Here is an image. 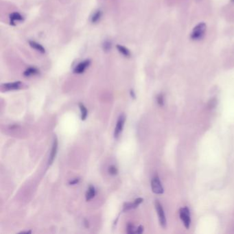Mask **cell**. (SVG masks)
Listing matches in <instances>:
<instances>
[{
	"label": "cell",
	"instance_id": "cell-1",
	"mask_svg": "<svg viewBox=\"0 0 234 234\" xmlns=\"http://www.w3.org/2000/svg\"><path fill=\"white\" fill-rule=\"evenodd\" d=\"M206 28L207 26L205 23H199V24L194 28L192 34H191V39L195 41L201 39L205 35Z\"/></svg>",
	"mask_w": 234,
	"mask_h": 234
},
{
	"label": "cell",
	"instance_id": "cell-2",
	"mask_svg": "<svg viewBox=\"0 0 234 234\" xmlns=\"http://www.w3.org/2000/svg\"><path fill=\"white\" fill-rule=\"evenodd\" d=\"M180 218L183 223V225H185L187 229H188L190 225L191 219L190 215V211L187 207H183L180 209L179 212Z\"/></svg>",
	"mask_w": 234,
	"mask_h": 234
},
{
	"label": "cell",
	"instance_id": "cell-3",
	"mask_svg": "<svg viewBox=\"0 0 234 234\" xmlns=\"http://www.w3.org/2000/svg\"><path fill=\"white\" fill-rule=\"evenodd\" d=\"M155 208L157 210L158 216H159V223L161 224V225L163 227H166V216H165V213H164L162 205H161V203L158 201V200H156V202H155Z\"/></svg>",
	"mask_w": 234,
	"mask_h": 234
},
{
	"label": "cell",
	"instance_id": "cell-4",
	"mask_svg": "<svg viewBox=\"0 0 234 234\" xmlns=\"http://www.w3.org/2000/svg\"><path fill=\"white\" fill-rule=\"evenodd\" d=\"M151 187L152 190L154 194H161L163 193V188L161 185V181L157 176L154 177L151 181Z\"/></svg>",
	"mask_w": 234,
	"mask_h": 234
},
{
	"label": "cell",
	"instance_id": "cell-5",
	"mask_svg": "<svg viewBox=\"0 0 234 234\" xmlns=\"http://www.w3.org/2000/svg\"><path fill=\"white\" fill-rule=\"evenodd\" d=\"M125 120H126V117H125V115L123 114L121 115L119 117V118H118L116 126H115V132H114L115 138H117L120 136V135L122 133V129L124 128Z\"/></svg>",
	"mask_w": 234,
	"mask_h": 234
},
{
	"label": "cell",
	"instance_id": "cell-6",
	"mask_svg": "<svg viewBox=\"0 0 234 234\" xmlns=\"http://www.w3.org/2000/svg\"><path fill=\"white\" fill-rule=\"evenodd\" d=\"M90 60H85L80 62V63H78L76 66L74 70V72L75 74H82L87 70V68H88L89 66L90 65Z\"/></svg>",
	"mask_w": 234,
	"mask_h": 234
},
{
	"label": "cell",
	"instance_id": "cell-7",
	"mask_svg": "<svg viewBox=\"0 0 234 234\" xmlns=\"http://www.w3.org/2000/svg\"><path fill=\"white\" fill-rule=\"evenodd\" d=\"M21 82L16 81L12 82H8V83H4L2 85V87L5 91H12L17 90L21 87Z\"/></svg>",
	"mask_w": 234,
	"mask_h": 234
},
{
	"label": "cell",
	"instance_id": "cell-8",
	"mask_svg": "<svg viewBox=\"0 0 234 234\" xmlns=\"http://www.w3.org/2000/svg\"><path fill=\"white\" fill-rule=\"evenodd\" d=\"M57 150H58V140L57 138H55V140L54 141L53 145H52V150L50 153V155H49V165H51L55 159L56 156H57Z\"/></svg>",
	"mask_w": 234,
	"mask_h": 234
},
{
	"label": "cell",
	"instance_id": "cell-9",
	"mask_svg": "<svg viewBox=\"0 0 234 234\" xmlns=\"http://www.w3.org/2000/svg\"><path fill=\"white\" fill-rule=\"evenodd\" d=\"M143 199L141 198H138L133 203H128L125 204V205L124 206V211H127L129 209H135L137 207L139 206L140 204L143 202Z\"/></svg>",
	"mask_w": 234,
	"mask_h": 234
},
{
	"label": "cell",
	"instance_id": "cell-10",
	"mask_svg": "<svg viewBox=\"0 0 234 234\" xmlns=\"http://www.w3.org/2000/svg\"><path fill=\"white\" fill-rule=\"evenodd\" d=\"M9 18H10V23H11V24L12 25H15L16 21H21L24 20V17H23V16L20 14V13L16 12L11 13V14L10 15Z\"/></svg>",
	"mask_w": 234,
	"mask_h": 234
},
{
	"label": "cell",
	"instance_id": "cell-11",
	"mask_svg": "<svg viewBox=\"0 0 234 234\" xmlns=\"http://www.w3.org/2000/svg\"><path fill=\"white\" fill-rule=\"evenodd\" d=\"M29 45H30V47H32L33 49H36V50H37L38 52H41V53L44 54L45 52V49L43 47V46L40 44H38V43L35 42V41H29Z\"/></svg>",
	"mask_w": 234,
	"mask_h": 234
},
{
	"label": "cell",
	"instance_id": "cell-12",
	"mask_svg": "<svg viewBox=\"0 0 234 234\" xmlns=\"http://www.w3.org/2000/svg\"><path fill=\"white\" fill-rule=\"evenodd\" d=\"M116 47H117V50L119 51L120 53H121L124 56V57H130L131 52H130L129 50H128V48H126V47H124V46L121 45H117L116 46Z\"/></svg>",
	"mask_w": 234,
	"mask_h": 234
},
{
	"label": "cell",
	"instance_id": "cell-13",
	"mask_svg": "<svg viewBox=\"0 0 234 234\" xmlns=\"http://www.w3.org/2000/svg\"><path fill=\"white\" fill-rule=\"evenodd\" d=\"M39 73V70H37L36 67H31L28 68L24 72V76L25 77H30L32 76H34L36 74H37Z\"/></svg>",
	"mask_w": 234,
	"mask_h": 234
},
{
	"label": "cell",
	"instance_id": "cell-14",
	"mask_svg": "<svg viewBox=\"0 0 234 234\" xmlns=\"http://www.w3.org/2000/svg\"><path fill=\"white\" fill-rule=\"evenodd\" d=\"M95 189L94 186H90L89 187V189L86 193V200L87 201L91 200L95 195Z\"/></svg>",
	"mask_w": 234,
	"mask_h": 234
},
{
	"label": "cell",
	"instance_id": "cell-15",
	"mask_svg": "<svg viewBox=\"0 0 234 234\" xmlns=\"http://www.w3.org/2000/svg\"><path fill=\"white\" fill-rule=\"evenodd\" d=\"M79 108H80V111H81V120H85L87 118V114H88L87 108L85 107V105L82 104V103L79 104Z\"/></svg>",
	"mask_w": 234,
	"mask_h": 234
},
{
	"label": "cell",
	"instance_id": "cell-16",
	"mask_svg": "<svg viewBox=\"0 0 234 234\" xmlns=\"http://www.w3.org/2000/svg\"><path fill=\"white\" fill-rule=\"evenodd\" d=\"M101 16H102V12L100 11H97L93 15H92L91 21L92 23L98 22L99 20H100Z\"/></svg>",
	"mask_w": 234,
	"mask_h": 234
},
{
	"label": "cell",
	"instance_id": "cell-17",
	"mask_svg": "<svg viewBox=\"0 0 234 234\" xmlns=\"http://www.w3.org/2000/svg\"><path fill=\"white\" fill-rule=\"evenodd\" d=\"M127 233L129 234L133 233H137V228H136L133 225L129 223L127 225Z\"/></svg>",
	"mask_w": 234,
	"mask_h": 234
},
{
	"label": "cell",
	"instance_id": "cell-18",
	"mask_svg": "<svg viewBox=\"0 0 234 234\" xmlns=\"http://www.w3.org/2000/svg\"><path fill=\"white\" fill-rule=\"evenodd\" d=\"M111 43L108 41H105L103 44V49L105 52H109L111 49Z\"/></svg>",
	"mask_w": 234,
	"mask_h": 234
},
{
	"label": "cell",
	"instance_id": "cell-19",
	"mask_svg": "<svg viewBox=\"0 0 234 234\" xmlns=\"http://www.w3.org/2000/svg\"><path fill=\"white\" fill-rule=\"evenodd\" d=\"M117 172V168L115 166H111L108 167V173H109L111 175H116Z\"/></svg>",
	"mask_w": 234,
	"mask_h": 234
},
{
	"label": "cell",
	"instance_id": "cell-20",
	"mask_svg": "<svg viewBox=\"0 0 234 234\" xmlns=\"http://www.w3.org/2000/svg\"><path fill=\"white\" fill-rule=\"evenodd\" d=\"M157 101L158 104L160 105V106H163V104H164L163 95L162 94H159V95H157Z\"/></svg>",
	"mask_w": 234,
	"mask_h": 234
},
{
	"label": "cell",
	"instance_id": "cell-21",
	"mask_svg": "<svg viewBox=\"0 0 234 234\" xmlns=\"http://www.w3.org/2000/svg\"><path fill=\"white\" fill-rule=\"evenodd\" d=\"M79 181H80V179H73L70 182V185H75V184H77L79 182Z\"/></svg>",
	"mask_w": 234,
	"mask_h": 234
},
{
	"label": "cell",
	"instance_id": "cell-22",
	"mask_svg": "<svg viewBox=\"0 0 234 234\" xmlns=\"http://www.w3.org/2000/svg\"><path fill=\"white\" fill-rule=\"evenodd\" d=\"M144 228L142 226H140L139 227H137V233H141L143 232Z\"/></svg>",
	"mask_w": 234,
	"mask_h": 234
},
{
	"label": "cell",
	"instance_id": "cell-23",
	"mask_svg": "<svg viewBox=\"0 0 234 234\" xmlns=\"http://www.w3.org/2000/svg\"><path fill=\"white\" fill-rule=\"evenodd\" d=\"M131 96H132V97H133V98H135V94H134V91H133V90H131Z\"/></svg>",
	"mask_w": 234,
	"mask_h": 234
},
{
	"label": "cell",
	"instance_id": "cell-24",
	"mask_svg": "<svg viewBox=\"0 0 234 234\" xmlns=\"http://www.w3.org/2000/svg\"><path fill=\"white\" fill-rule=\"evenodd\" d=\"M21 233H31V231H28V232H23Z\"/></svg>",
	"mask_w": 234,
	"mask_h": 234
},
{
	"label": "cell",
	"instance_id": "cell-25",
	"mask_svg": "<svg viewBox=\"0 0 234 234\" xmlns=\"http://www.w3.org/2000/svg\"><path fill=\"white\" fill-rule=\"evenodd\" d=\"M232 2H234V0H232Z\"/></svg>",
	"mask_w": 234,
	"mask_h": 234
}]
</instances>
